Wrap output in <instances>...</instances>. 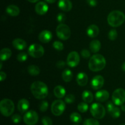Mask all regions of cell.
<instances>
[{"label":"cell","instance_id":"6da1fadb","mask_svg":"<svg viewBox=\"0 0 125 125\" xmlns=\"http://www.w3.org/2000/svg\"><path fill=\"white\" fill-rule=\"evenodd\" d=\"M31 91L36 99H43L48 94L47 85L41 81H35L31 86Z\"/></svg>","mask_w":125,"mask_h":125},{"label":"cell","instance_id":"7a4b0ae2","mask_svg":"<svg viewBox=\"0 0 125 125\" xmlns=\"http://www.w3.org/2000/svg\"><path fill=\"white\" fill-rule=\"evenodd\" d=\"M106 64V59L100 54H95L90 58L89 67L90 71L98 72L103 69Z\"/></svg>","mask_w":125,"mask_h":125},{"label":"cell","instance_id":"3957f363","mask_svg":"<svg viewBox=\"0 0 125 125\" xmlns=\"http://www.w3.org/2000/svg\"><path fill=\"white\" fill-rule=\"evenodd\" d=\"M107 22L112 27H118L122 25L125 20L124 13L120 11H114L107 16Z\"/></svg>","mask_w":125,"mask_h":125},{"label":"cell","instance_id":"277c9868","mask_svg":"<svg viewBox=\"0 0 125 125\" xmlns=\"http://www.w3.org/2000/svg\"><path fill=\"white\" fill-rule=\"evenodd\" d=\"M15 105L13 101L9 99H4L0 102V110L3 116H9L13 113Z\"/></svg>","mask_w":125,"mask_h":125},{"label":"cell","instance_id":"5b68a950","mask_svg":"<svg viewBox=\"0 0 125 125\" xmlns=\"http://www.w3.org/2000/svg\"><path fill=\"white\" fill-rule=\"evenodd\" d=\"M56 34L60 39L66 40L71 36V30L69 26L64 23H60L56 28Z\"/></svg>","mask_w":125,"mask_h":125},{"label":"cell","instance_id":"8992f818","mask_svg":"<svg viewBox=\"0 0 125 125\" xmlns=\"http://www.w3.org/2000/svg\"><path fill=\"white\" fill-rule=\"evenodd\" d=\"M90 113L96 119H101L106 115V110L103 105L100 103H94L90 107Z\"/></svg>","mask_w":125,"mask_h":125},{"label":"cell","instance_id":"52a82bcc","mask_svg":"<svg viewBox=\"0 0 125 125\" xmlns=\"http://www.w3.org/2000/svg\"><path fill=\"white\" fill-rule=\"evenodd\" d=\"M28 51L29 55L32 57L39 58L44 55L45 50L40 44H33L29 46Z\"/></svg>","mask_w":125,"mask_h":125},{"label":"cell","instance_id":"ba28073f","mask_svg":"<svg viewBox=\"0 0 125 125\" xmlns=\"http://www.w3.org/2000/svg\"><path fill=\"white\" fill-rule=\"evenodd\" d=\"M112 101L115 105H122L125 102V90L123 88H118L113 92Z\"/></svg>","mask_w":125,"mask_h":125},{"label":"cell","instance_id":"9c48e42d","mask_svg":"<svg viewBox=\"0 0 125 125\" xmlns=\"http://www.w3.org/2000/svg\"><path fill=\"white\" fill-rule=\"evenodd\" d=\"M65 109V103L62 100H55L52 103L51 107V112L55 116H60L62 115Z\"/></svg>","mask_w":125,"mask_h":125},{"label":"cell","instance_id":"30bf717a","mask_svg":"<svg viewBox=\"0 0 125 125\" xmlns=\"http://www.w3.org/2000/svg\"><path fill=\"white\" fill-rule=\"evenodd\" d=\"M39 120V115L34 110H29L24 114L23 121L27 125H35Z\"/></svg>","mask_w":125,"mask_h":125},{"label":"cell","instance_id":"8fae6325","mask_svg":"<svg viewBox=\"0 0 125 125\" xmlns=\"http://www.w3.org/2000/svg\"><path fill=\"white\" fill-rule=\"evenodd\" d=\"M80 61V57L77 51H71L67 59V64L69 67H74L78 66Z\"/></svg>","mask_w":125,"mask_h":125},{"label":"cell","instance_id":"7c38bea8","mask_svg":"<svg viewBox=\"0 0 125 125\" xmlns=\"http://www.w3.org/2000/svg\"><path fill=\"white\" fill-rule=\"evenodd\" d=\"M104 83V80L103 76L98 75L95 76L92 80L91 85L92 87L95 90L100 89L101 87L103 86Z\"/></svg>","mask_w":125,"mask_h":125},{"label":"cell","instance_id":"4fadbf2b","mask_svg":"<svg viewBox=\"0 0 125 125\" xmlns=\"http://www.w3.org/2000/svg\"><path fill=\"white\" fill-rule=\"evenodd\" d=\"M35 12L37 14L42 15L45 14L48 11V6L46 2L43 1H40L37 3L35 6Z\"/></svg>","mask_w":125,"mask_h":125},{"label":"cell","instance_id":"5bb4252c","mask_svg":"<svg viewBox=\"0 0 125 125\" xmlns=\"http://www.w3.org/2000/svg\"><path fill=\"white\" fill-rule=\"evenodd\" d=\"M52 38V34L51 31L48 30H43L39 34V39L42 43L49 42L51 40Z\"/></svg>","mask_w":125,"mask_h":125},{"label":"cell","instance_id":"9a60e30c","mask_svg":"<svg viewBox=\"0 0 125 125\" xmlns=\"http://www.w3.org/2000/svg\"><path fill=\"white\" fill-rule=\"evenodd\" d=\"M109 98V93L107 91L103 89V90L98 91L95 94V98L96 100L99 102L106 101Z\"/></svg>","mask_w":125,"mask_h":125},{"label":"cell","instance_id":"2e32d148","mask_svg":"<svg viewBox=\"0 0 125 125\" xmlns=\"http://www.w3.org/2000/svg\"><path fill=\"white\" fill-rule=\"evenodd\" d=\"M72 3L70 0H59L58 2V7L62 11L68 12L72 9Z\"/></svg>","mask_w":125,"mask_h":125},{"label":"cell","instance_id":"e0dca14e","mask_svg":"<svg viewBox=\"0 0 125 125\" xmlns=\"http://www.w3.org/2000/svg\"><path fill=\"white\" fill-rule=\"evenodd\" d=\"M12 45H13V47H15L18 50H24L27 46V44L25 40L20 39V38L15 39L12 42Z\"/></svg>","mask_w":125,"mask_h":125},{"label":"cell","instance_id":"ac0fdd59","mask_svg":"<svg viewBox=\"0 0 125 125\" xmlns=\"http://www.w3.org/2000/svg\"><path fill=\"white\" fill-rule=\"evenodd\" d=\"M99 28L95 25H91L87 29V34L90 38H95L98 35Z\"/></svg>","mask_w":125,"mask_h":125},{"label":"cell","instance_id":"d6986e66","mask_svg":"<svg viewBox=\"0 0 125 125\" xmlns=\"http://www.w3.org/2000/svg\"><path fill=\"white\" fill-rule=\"evenodd\" d=\"M76 82L81 87H84L88 82V77L84 72H79L77 75Z\"/></svg>","mask_w":125,"mask_h":125},{"label":"cell","instance_id":"ffe728a7","mask_svg":"<svg viewBox=\"0 0 125 125\" xmlns=\"http://www.w3.org/2000/svg\"><path fill=\"white\" fill-rule=\"evenodd\" d=\"M29 107V102L27 99H21L18 102V109L21 113L26 112Z\"/></svg>","mask_w":125,"mask_h":125},{"label":"cell","instance_id":"44dd1931","mask_svg":"<svg viewBox=\"0 0 125 125\" xmlns=\"http://www.w3.org/2000/svg\"><path fill=\"white\" fill-rule=\"evenodd\" d=\"M20 12V11L19 7L15 5H9L6 8V12L12 17H16V16L18 15Z\"/></svg>","mask_w":125,"mask_h":125},{"label":"cell","instance_id":"7402d4cb","mask_svg":"<svg viewBox=\"0 0 125 125\" xmlns=\"http://www.w3.org/2000/svg\"><path fill=\"white\" fill-rule=\"evenodd\" d=\"M66 93L65 89L61 85H57L54 88V94L57 98H62Z\"/></svg>","mask_w":125,"mask_h":125},{"label":"cell","instance_id":"603a6c76","mask_svg":"<svg viewBox=\"0 0 125 125\" xmlns=\"http://www.w3.org/2000/svg\"><path fill=\"white\" fill-rule=\"evenodd\" d=\"M12 55V51L10 49L8 48H4L0 51V59L1 61H6L10 58Z\"/></svg>","mask_w":125,"mask_h":125},{"label":"cell","instance_id":"cb8c5ba5","mask_svg":"<svg viewBox=\"0 0 125 125\" xmlns=\"http://www.w3.org/2000/svg\"><path fill=\"white\" fill-rule=\"evenodd\" d=\"M101 47V42L98 40H93L90 43V45H89L90 50L93 53H97L98 51H100Z\"/></svg>","mask_w":125,"mask_h":125},{"label":"cell","instance_id":"d4e9b609","mask_svg":"<svg viewBox=\"0 0 125 125\" xmlns=\"http://www.w3.org/2000/svg\"><path fill=\"white\" fill-rule=\"evenodd\" d=\"M82 98L86 103H91L94 100V95L90 91L85 90L82 94Z\"/></svg>","mask_w":125,"mask_h":125},{"label":"cell","instance_id":"484cf974","mask_svg":"<svg viewBox=\"0 0 125 125\" xmlns=\"http://www.w3.org/2000/svg\"><path fill=\"white\" fill-rule=\"evenodd\" d=\"M62 77L65 82H70L73 78V74L69 69H65L62 72Z\"/></svg>","mask_w":125,"mask_h":125},{"label":"cell","instance_id":"4316f807","mask_svg":"<svg viewBox=\"0 0 125 125\" xmlns=\"http://www.w3.org/2000/svg\"><path fill=\"white\" fill-rule=\"evenodd\" d=\"M28 72L31 75H37L40 74V70L38 66L35 65H31L28 66Z\"/></svg>","mask_w":125,"mask_h":125},{"label":"cell","instance_id":"83f0119b","mask_svg":"<svg viewBox=\"0 0 125 125\" xmlns=\"http://www.w3.org/2000/svg\"><path fill=\"white\" fill-rule=\"evenodd\" d=\"M70 120L74 123H79L82 121V117L79 113L77 112L72 113L70 116Z\"/></svg>","mask_w":125,"mask_h":125},{"label":"cell","instance_id":"f1b7e54d","mask_svg":"<svg viewBox=\"0 0 125 125\" xmlns=\"http://www.w3.org/2000/svg\"><path fill=\"white\" fill-rule=\"evenodd\" d=\"M88 109H89V105H88L87 103L85 102H80L78 105V110L81 113L86 112L87 111Z\"/></svg>","mask_w":125,"mask_h":125},{"label":"cell","instance_id":"f546056e","mask_svg":"<svg viewBox=\"0 0 125 125\" xmlns=\"http://www.w3.org/2000/svg\"><path fill=\"white\" fill-rule=\"evenodd\" d=\"M110 115L114 118H117L119 117L121 115L120 109L118 107H115L112 110L109 112Z\"/></svg>","mask_w":125,"mask_h":125},{"label":"cell","instance_id":"4dcf8cb0","mask_svg":"<svg viewBox=\"0 0 125 125\" xmlns=\"http://www.w3.org/2000/svg\"><path fill=\"white\" fill-rule=\"evenodd\" d=\"M83 125H100V123L96 119L88 118L85 120Z\"/></svg>","mask_w":125,"mask_h":125},{"label":"cell","instance_id":"1f68e13d","mask_svg":"<svg viewBox=\"0 0 125 125\" xmlns=\"http://www.w3.org/2000/svg\"><path fill=\"white\" fill-rule=\"evenodd\" d=\"M48 108V102L46 100H43L39 104V109L42 112H45Z\"/></svg>","mask_w":125,"mask_h":125},{"label":"cell","instance_id":"d6a6232c","mask_svg":"<svg viewBox=\"0 0 125 125\" xmlns=\"http://www.w3.org/2000/svg\"><path fill=\"white\" fill-rule=\"evenodd\" d=\"M117 36H118V34H117V31H116V29H112L109 32L108 34V37L109 39L111 40H114L117 39Z\"/></svg>","mask_w":125,"mask_h":125},{"label":"cell","instance_id":"836d02e7","mask_svg":"<svg viewBox=\"0 0 125 125\" xmlns=\"http://www.w3.org/2000/svg\"><path fill=\"white\" fill-rule=\"evenodd\" d=\"M28 58V55L25 52H21L17 55V60L20 62H24Z\"/></svg>","mask_w":125,"mask_h":125},{"label":"cell","instance_id":"e575fe53","mask_svg":"<svg viewBox=\"0 0 125 125\" xmlns=\"http://www.w3.org/2000/svg\"><path fill=\"white\" fill-rule=\"evenodd\" d=\"M52 46L56 50L58 51H61L63 49V44L60 41H57V40L55 41L52 44Z\"/></svg>","mask_w":125,"mask_h":125},{"label":"cell","instance_id":"d590c367","mask_svg":"<svg viewBox=\"0 0 125 125\" xmlns=\"http://www.w3.org/2000/svg\"><path fill=\"white\" fill-rule=\"evenodd\" d=\"M43 125H52V121L50 117L47 116H43L42 119Z\"/></svg>","mask_w":125,"mask_h":125},{"label":"cell","instance_id":"8d00e7d4","mask_svg":"<svg viewBox=\"0 0 125 125\" xmlns=\"http://www.w3.org/2000/svg\"><path fill=\"white\" fill-rule=\"evenodd\" d=\"M74 100H75V97L73 94H68L65 98V102L68 104H72V103L74 102Z\"/></svg>","mask_w":125,"mask_h":125},{"label":"cell","instance_id":"74e56055","mask_svg":"<svg viewBox=\"0 0 125 125\" xmlns=\"http://www.w3.org/2000/svg\"><path fill=\"white\" fill-rule=\"evenodd\" d=\"M12 121H13V123L18 124L21 121V117L18 114H15L12 116Z\"/></svg>","mask_w":125,"mask_h":125},{"label":"cell","instance_id":"f35d334b","mask_svg":"<svg viewBox=\"0 0 125 125\" xmlns=\"http://www.w3.org/2000/svg\"><path fill=\"white\" fill-rule=\"evenodd\" d=\"M66 16L64 13H59L57 15V20L60 23H63L65 21Z\"/></svg>","mask_w":125,"mask_h":125},{"label":"cell","instance_id":"ab89813d","mask_svg":"<svg viewBox=\"0 0 125 125\" xmlns=\"http://www.w3.org/2000/svg\"><path fill=\"white\" fill-rule=\"evenodd\" d=\"M81 56L85 59L89 58L90 57V51L88 50H86V49H84V50H82L81 52Z\"/></svg>","mask_w":125,"mask_h":125},{"label":"cell","instance_id":"60d3db41","mask_svg":"<svg viewBox=\"0 0 125 125\" xmlns=\"http://www.w3.org/2000/svg\"><path fill=\"white\" fill-rule=\"evenodd\" d=\"M114 102L112 101H108L107 103H106V107H107V110H108V112L109 113L115 107L114 106Z\"/></svg>","mask_w":125,"mask_h":125},{"label":"cell","instance_id":"b9f144b4","mask_svg":"<svg viewBox=\"0 0 125 125\" xmlns=\"http://www.w3.org/2000/svg\"><path fill=\"white\" fill-rule=\"evenodd\" d=\"M65 62L63 61H61H61H57V63H56V66H57V67H58L59 69H62L63 67H64L65 66Z\"/></svg>","mask_w":125,"mask_h":125},{"label":"cell","instance_id":"7bdbcfd3","mask_svg":"<svg viewBox=\"0 0 125 125\" xmlns=\"http://www.w3.org/2000/svg\"><path fill=\"white\" fill-rule=\"evenodd\" d=\"M87 2L91 7H95L98 4L96 0H87Z\"/></svg>","mask_w":125,"mask_h":125},{"label":"cell","instance_id":"ee69618b","mask_svg":"<svg viewBox=\"0 0 125 125\" xmlns=\"http://www.w3.org/2000/svg\"><path fill=\"white\" fill-rule=\"evenodd\" d=\"M6 74L5 72L1 71L0 72V81H3L4 80L6 79Z\"/></svg>","mask_w":125,"mask_h":125},{"label":"cell","instance_id":"f6af8a7d","mask_svg":"<svg viewBox=\"0 0 125 125\" xmlns=\"http://www.w3.org/2000/svg\"><path fill=\"white\" fill-rule=\"evenodd\" d=\"M45 1H46L47 2H48V3L52 4V3H54V2H56V0H45Z\"/></svg>","mask_w":125,"mask_h":125},{"label":"cell","instance_id":"bcb514c9","mask_svg":"<svg viewBox=\"0 0 125 125\" xmlns=\"http://www.w3.org/2000/svg\"><path fill=\"white\" fill-rule=\"evenodd\" d=\"M29 2H32V3H34V2H37V1H39V0H28Z\"/></svg>","mask_w":125,"mask_h":125},{"label":"cell","instance_id":"7dc6e473","mask_svg":"<svg viewBox=\"0 0 125 125\" xmlns=\"http://www.w3.org/2000/svg\"><path fill=\"white\" fill-rule=\"evenodd\" d=\"M122 69H123V71H125V61L124 62H123V64H122Z\"/></svg>","mask_w":125,"mask_h":125},{"label":"cell","instance_id":"c3c4849f","mask_svg":"<svg viewBox=\"0 0 125 125\" xmlns=\"http://www.w3.org/2000/svg\"><path fill=\"white\" fill-rule=\"evenodd\" d=\"M121 109H122L123 112H125V105H123V104L122 105H121Z\"/></svg>","mask_w":125,"mask_h":125},{"label":"cell","instance_id":"681fc988","mask_svg":"<svg viewBox=\"0 0 125 125\" xmlns=\"http://www.w3.org/2000/svg\"><path fill=\"white\" fill-rule=\"evenodd\" d=\"M2 62H1V66H0V69H2Z\"/></svg>","mask_w":125,"mask_h":125},{"label":"cell","instance_id":"f907efd6","mask_svg":"<svg viewBox=\"0 0 125 125\" xmlns=\"http://www.w3.org/2000/svg\"><path fill=\"white\" fill-rule=\"evenodd\" d=\"M125 125V123H123V124H121V125Z\"/></svg>","mask_w":125,"mask_h":125},{"label":"cell","instance_id":"816d5d0a","mask_svg":"<svg viewBox=\"0 0 125 125\" xmlns=\"http://www.w3.org/2000/svg\"></svg>","mask_w":125,"mask_h":125}]
</instances>
